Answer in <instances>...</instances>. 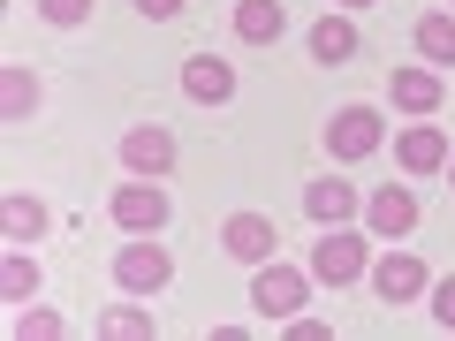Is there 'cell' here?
<instances>
[{
  "mask_svg": "<svg viewBox=\"0 0 455 341\" xmlns=\"http://www.w3.org/2000/svg\"><path fill=\"white\" fill-rule=\"evenodd\" d=\"M395 160H403L410 175H440V167H448V137H440L433 122H410V130L395 137Z\"/></svg>",
  "mask_w": 455,
  "mask_h": 341,
  "instance_id": "obj_9",
  "label": "cell"
},
{
  "mask_svg": "<svg viewBox=\"0 0 455 341\" xmlns=\"http://www.w3.org/2000/svg\"><path fill=\"white\" fill-rule=\"evenodd\" d=\"M38 107V76H31V68H8V76H0V114H8V122H23V114H31Z\"/></svg>",
  "mask_w": 455,
  "mask_h": 341,
  "instance_id": "obj_19",
  "label": "cell"
},
{
  "mask_svg": "<svg viewBox=\"0 0 455 341\" xmlns=\"http://www.w3.org/2000/svg\"><path fill=\"white\" fill-rule=\"evenodd\" d=\"M38 16L53 31H76V23H92V0H38Z\"/></svg>",
  "mask_w": 455,
  "mask_h": 341,
  "instance_id": "obj_22",
  "label": "cell"
},
{
  "mask_svg": "<svg viewBox=\"0 0 455 341\" xmlns=\"http://www.w3.org/2000/svg\"><path fill=\"white\" fill-rule=\"evenodd\" d=\"M107 212H114V227H130V235H160L175 205H167V190H160L152 175H137V182H122V190H114Z\"/></svg>",
  "mask_w": 455,
  "mask_h": 341,
  "instance_id": "obj_2",
  "label": "cell"
},
{
  "mask_svg": "<svg viewBox=\"0 0 455 341\" xmlns=\"http://www.w3.org/2000/svg\"><path fill=\"white\" fill-rule=\"evenodd\" d=\"M281 31H289V8L281 0H235V38L243 46H274Z\"/></svg>",
  "mask_w": 455,
  "mask_h": 341,
  "instance_id": "obj_12",
  "label": "cell"
},
{
  "mask_svg": "<svg viewBox=\"0 0 455 341\" xmlns=\"http://www.w3.org/2000/svg\"><path fill=\"white\" fill-rule=\"evenodd\" d=\"M304 212H311V220H319V227H341V220H349V212H357V190H349V182H334V175H326V182H311V190H304Z\"/></svg>",
  "mask_w": 455,
  "mask_h": 341,
  "instance_id": "obj_14",
  "label": "cell"
},
{
  "mask_svg": "<svg viewBox=\"0 0 455 341\" xmlns=\"http://www.w3.org/2000/svg\"><path fill=\"white\" fill-rule=\"evenodd\" d=\"M433 319L455 334V274H448V281H433Z\"/></svg>",
  "mask_w": 455,
  "mask_h": 341,
  "instance_id": "obj_23",
  "label": "cell"
},
{
  "mask_svg": "<svg viewBox=\"0 0 455 341\" xmlns=\"http://www.w3.org/2000/svg\"><path fill=\"white\" fill-rule=\"evenodd\" d=\"M372 289H379V304H418L433 281H425V266L410 258V250H387V258L372 266Z\"/></svg>",
  "mask_w": 455,
  "mask_h": 341,
  "instance_id": "obj_8",
  "label": "cell"
},
{
  "mask_svg": "<svg viewBox=\"0 0 455 341\" xmlns=\"http://www.w3.org/2000/svg\"><path fill=\"white\" fill-rule=\"evenodd\" d=\"M274 243H281V227L266 220V212H228V227H220V250H228V258L266 266V258H274Z\"/></svg>",
  "mask_w": 455,
  "mask_h": 341,
  "instance_id": "obj_6",
  "label": "cell"
},
{
  "mask_svg": "<svg viewBox=\"0 0 455 341\" xmlns=\"http://www.w3.org/2000/svg\"><path fill=\"white\" fill-rule=\"evenodd\" d=\"M0 296H8V304H31V296H38V258H31V250H8V266H0Z\"/></svg>",
  "mask_w": 455,
  "mask_h": 341,
  "instance_id": "obj_18",
  "label": "cell"
},
{
  "mask_svg": "<svg viewBox=\"0 0 455 341\" xmlns=\"http://www.w3.org/2000/svg\"><path fill=\"white\" fill-rule=\"evenodd\" d=\"M448 175H455V160H448Z\"/></svg>",
  "mask_w": 455,
  "mask_h": 341,
  "instance_id": "obj_27",
  "label": "cell"
},
{
  "mask_svg": "<svg viewBox=\"0 0 455 341\" xmlns=\"http://www.w3.org/2000/svg\"><path fill=\"white\" fill-rule=\"evenodd\" d=\"M379 137H387V122H379L372 107H341L334 122H326V152H334V160H372Z\"/></svg>",
  "mask_w": 455,
  "mask_h": 341,
  "instance_id": "obj_4",
  "label": "cell"
},
{
  "mask_svg": "<svg viewBox=\"0 0 455 341\" xmlns=\"http://www.w3.org/2000/svg\"><path fill=\"white\" fill-rule=\"evenodd\" d=\"M349 53H357V23L349 16H319L311 23V61L334 68V61H349Z\"/></svg>",
  "mask_w": 455,
  "mask_h": 341,
  "instance_id": "obj_15",
  "label": "cell"
},
{
  "mask_svg": "<svg viewBox=\"0 0 455 341\" xmlns=\"http://www.w3.org/2000/svg\"><path fill=\"white\" fill-rule=\"evenodd\" d=\"M99 334H107V341H152V311H130V304H122V311L99 319Z\"/></svg>",
  "mask_w": 455,
  "mask_h": 341,
  "instance_id": "obj_20",
  "label": "cell"
},
{
  "mask_svg": "<svg viewBox=\"0 0 455 341\" xmlns=\"http://www.w3.org/2000/svg\"><path fill=\"white\" fill-rule=\"evenodd\" d=\"M357 274H364V235H349V227H326L319 243H311V281H326V289H349Z\"/></svg>",
  "mask_w": 455,
  "mask_h": 341,
  "instance_id": "obj_3",
  "label": "cell"
},
{
  "mask_svg": "<svg viewBox=\"0 0 455 341\" xmlns=\"http://www.w3.org/2000/svg\"><path fill=\"white\" fill-rule=\"evenodd\" d=\"M122 167H130V175H152V182H160L167 167H175V137H167L160 122H137V130L122 137Z\"/></svg>",
  "mask_w": 455,
  "mask_h": 341,
  "instance_id": "obj_7",
  "label": "cell"
},
{
  "mask_svg": "<svg viewBox=\"0 0 455 341\" xmlns=\"http://www.w3.org/2000/svg\"><path fill=\"white\" fill-rule=\"evenodd\" d=\"M418 53L433 68H455V16H418Z\"/></svg>",
  "mask_w": 455,
  "mask_h": 341,
  "instance_id": "obj_17",
  "label": "cell"
},
{
  "mask_svg": "<svg viewBox=\"0 0 455 341\" xmlns=\"http://www.w3.org/2000/svg\"><path fill=\"white\" fill-rule=\"evenodd\" d=\"M167 274H175V258H167L160 243H122L114 250V281H122L130 296H160Z\"/></svg>",
  "mask_w": 455,
  "mask_h": 341,
  "instance_id": "obj_5",
  "label": "cell"
},
{
  "mask_svg": "<svg viewBox=\"0 0 455 341\" xmlns=\"http://www.w3.org/2000/svg\"><path fill=\"white\" fill-rule=\"evenodd\" d=\"M364 220H372V235H387V243H403L410 227H418V197L403 190V182H387V190L364 205Z\"/></svg>",
  "mask_w": 455,
  "mask_h": 341,
  "instance_id": "obj_10",
  "label": "cell"
},
{
  "mask_svg": "<svg viewBox=\"0 0 455 341\" xmlns=\"http://www.w3.org/2000/svg\"><path fill=\"white\" fill-rule=\"evenodd\" d=\"M16 341H61V311H16Z\"/></svg>",
  "mask_w": 455,
  "mask_h": 341,
  "instance_id": "obj_21",
  "label": "cell"
},
{
  "mask_svg": "<svg viewBox=\"0 0 455 341\" xmlns=\"http://www.w3.org/2000/svg\"><path fill=\"white\" fill-rule=\"evenodd\" d=\"M341 8H372V0H341Z\"/></svg>",
  "mask_w": 455,
  "mask_h": 341,
  "instance_id": "obj_26",
  "label": "cell"
},
{
  "mask_svg": "<svg viewBox=\"0 0 455 341\" xmlns=\"http://www.w3.org/2000/svg\"><path fill=\"white\" fill-rule=\"evenodd\" d=\"M304 296H311V266H304V274H296V266H281V258L251 266V304H259L266 319H296V311H304Z\"/></svg>",
  "mask_w": 455,
  "mask_h": 341,
  "instance_id": "obj_1",
  "label": "cell"
},
{
  "mask_svg": "<svg viewBox=\"0 0 455 341\" xmlns=\"http://www.w3.org/2000/svg\"><path fill=\"white\" fill-rule=\"evenodd\" d=\"M182 91H190L197 107H220V99H235V68L212 61V53H190V61H182Z\"/></svg>",
  "mask_w": 455,
  "mask_h": 341,
  "instance_id": "obj_11",
  "label": "cell"
},
{
  "mask_svg": "<svg viewBox=\"0 0 455 341\" xmlns=\"http://www.w3.org/2000/svg\"><path fill=\"white\" fill-rule=\"evenodd\" d=\"M0 227H8V243H38V235H46V205H38V197H0Z\"/></svg>",
  "mask_w": 455,
  "mask_h": 341,
  "instance_id": "obj_16",
  "label": "cell"
},
{
  "mask_svg": "<svg viewBox=\"0 0 455 341\" xmlns=\"http://www.w3.org/2000/svg\"><path fill=\"white\" fill-rule=\"evenodd\" d=\"M387 91L403 114H440V68H395Z\"/></svg>",
  "mask_w": 455,
  "mask_h": 341,
  "instance_id": "obj_13",
  "label": "cell"
},
{
  "mask_svg": "<svg viewBox=\"0 0 455 341\" xmlns=\"http://www.w3.org/2000/svg\"><path fill=\"white\" fill-rule=\"evenodd\" d=\"M137 16H152V23H175V16H182V0H137Z\"/></svg>",
  "mask_w": 455,
  "mask_h": 341,
  "instance_id": "obj_24",
  "label": "cell"
},
{
  "mask_svg": "<svg viewBox=\"0 0 455 341\" xmlns=\"http://www.w3.org/2000/svg\"><path fill=\"white\" fill-rule=\"evenodd\" d=\"M281 326H289V341H326V326H319V319H281Z\"/></svg>",
  "mask_w": 455,
  "mask_h": 341,
  "instance_id": "obj_25",
  "label": "cell"
}]
</instances>
